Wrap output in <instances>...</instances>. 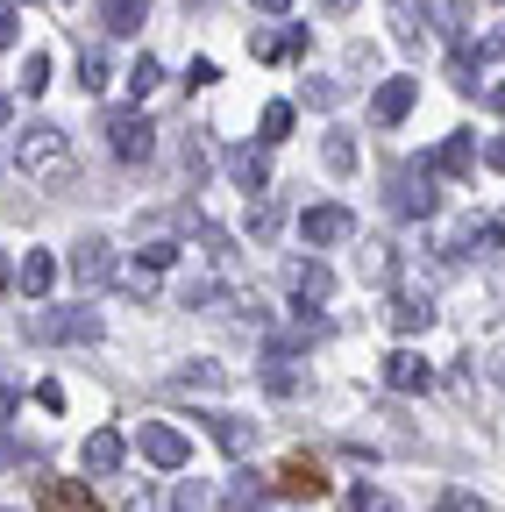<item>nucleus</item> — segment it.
<instances>
[{"label":"nucleus","instance_id":"f257e3e1","mask_svg":"<svg viewBox=\"0 0 505 512\" xmlns=\"http://www.w3.org/2000/svg\"><path fill=\"white\" fill-rule=\"evenodd\" d=\"M8 164L29 178V185H65L72 178V143H65V128H50V121H29L8 136Z\"/></svg>","mask_w":505,"mask_h":512},{"label":"nucleus","instance_id":"f03ea898","mask_svg":"<svg viewBox=\"0 0 505 512\" xmlns=\"http://www.w3.org/2000/svg\"><path fill=\"white\" fill-rule=\"evenodd\" d=\"M29 342H100V313L93 306H43V313H29Z\"/></svg>","mask_w":505,"mask_h":512},{"label":"nucleus","instance_id":"7ed1b4c3","mask_svg":"<svg viewBox=\"0 0 505 512\" xmlns=\"http://www.w3.org/2000/svg\"><path fill=\"white\" fill-rule=\"evenodd\" d=\"M441 207V192H434V164L420 157V164H399L392 171V214H406V221H427Z\"/></svg>","mask_w":505,"mask_h":512},{"label":"nucleus","instance_id":"20e7f679","mask_svg":"<svg viewBox=\"0 0 505 512\" xmlns=\"http://www.w3.org/2000/svg\"><path fill=\"white\" fill-rule=\"evenodd\" d=\"M107 150H114L121 164H150V150H157V128H150V114H136V107H114V114H107Z\"/></svg>","mask_w":505,"mask_h":512},{"label":"nucleus","instance_id":"39448f33","mask_svg":"<svg viewBox=\"0 0 505 512\" xmlns=\"http://www.w3.org/2000/svg\"><path fill=\"white\" fill-rule=\"evenodd\" d=\"M136 448L157 470H185V463H193V441H185L171 420H136Z\"/></svg>","mask_w":505,"mask_h":512},{"label":"nucleus","instance_id":"423d86ee","mask_svg":"<svg viewBox=\"0 0 505 512\" xmlns=\"http://www.w3.org/2000/svg\"><path fill=\"white\" fill-rule=\"evenodd\" d=\"M356 235V214L349 207H306L299 214V242L306 249H335V242H349Z\"/></svg>","mask_w":505,"mask_h":512},{"label":"nucleus","instance_id":"0eeeda50","mask_svg":"<svg viewBox=\"0 0 505 512\" xmlns=\"http://www.w3.org/2000/svg\"><path fill=\"white\" fill-rule=\"evenodd\" d=\"M413 100H420V79H385V86L370 93V121L377 128H399L413 114Z\"/></svg>","mask_w":505,"mask_h":512},{"label":"nucleus","instance_id":"6e6552de","mask_svg":"<svg viewBox=\"0 0 505 512\" xmlns=\"http://www.w3.org/2000/svg\"><path fill=\"white\" fill-rule=\"evenodd\" d=\"M121 456H129V434H121V427H93V434H86V448H79V463H86L93 477H114V470H121Z\"/></svg>","mask_w":505,"mask_h":512},{"label":"nucleus","instance_id":"1a4fd4ad","mask_svg":"<svg viewBox=\"0 0 505 512\" xmlns=\"http://www.w3.org/2000/svg\"><path fill=\"white\" fill-rule=\"evenodd\" d=\"M299 50H306V22H285V29H257V36H249V57H257V64H285Z\"/></svg>","mask_w":505,"mask_h":512},{"label":"nucleus","instance_id":"9d476101","mask_svg":"<svg viewBox=\"0 0 505 512\" xmlns=\"http://www.w3.org/2000/svg\"><path fill=\"white\" fill-rule=\"evenodd\" d=\"M385 384H392V392H427V384H434V363H427L420 349H392V356H385Z\"/></svg>","mask_w":505,"mask_h":512},{"label":"nucleus","instance_id":"9b49d317","mask_svg":"<svg viewBox=\"0 0 505 512\" xmlns=\"http://www.w3.org/2000/svg\"><path fill=\"white\" fill-rule=\"evenodd\" d=\"M285 285H292V299H299V313H306V306H321V299L335 292V271L321 264V256H306V264H292Z\"/></svg>","mask_w":505,"mask_h":512},{"label":"nucleus","instance_id":"f8f14e48","mask_svg":"<svg viewBox=\"0 0 505 512\" xmlns=\"http://www.w3.org/2000/svg\"><path fill=\"white\" fill-rule=\"evenodd\" d=\"M427 164H434V178H470V164H477V143H470V128H456V136H441Z\"/></svg>","mask_w":505,"mask_h":512},{"label":"nucleus","instance_id":"ddd939ff","mask_svg":"<svg viewBox=\"0 0 505 512\" xmlns=\"http://www.w3.org/2000/svg\"><path fill=\"white\" fill-rule=\"evenodd\" d=\"M278 491H285V498H321V491H328V477H321V463L285 456V463H278Z\"/></svg>","mask_w":505,"mask_h":512},{"label":"nucleus","instance_id":"4468645a","mask_svg":"<svg viewBox=\"0 0 505 512\" xmlns=\"http://www.w3.org/2000/svg\"><path fill=\"white\" fill-rule=\"evenodd\" d=\"M72 278H79V285H107V278H114V256H107L100 235H86V242L72 249Z\"/></svg>","mask_w":505,"mask_h":512},{"label":"nucleus","instance_id":"2eb2a0df","mask_svg":"<svg viewBox=\"0 0 505 512\" xmlns=\"http://www.w3.org/2000/svg\"><path fill=\"white\" fill-rule=\"evenodd\" d=\"M456 249H463V256H498V249H505V221H498V214H484V221H463Z\"/></svg>","mask_w":505,"mask_h":512},{"label":"nucleus","instance_id":"dca6fc26","mask_svg":"<svg viewBox=\"0 0 505 512\" xmlns=\"http://www.w3.org/2000/svg\"><path fill=\"white\" fill-rule=\"evenodd\" d=\"M228 178H235L242 192H257V200H264V185H271V164H264V150H228Z\"/></svg>","mask_w":505,"mask_h":512},{"label":"nucleus","instance_id":"f3484780","mask_svg":"<svg viewBox=\"0 0 505 512\" xmlns=\"http://www.w3.org/2000/svg\"><path fill=\"white\" fill-rule=\"evenodd\" d=\"M100 22H107V36H136L150 22V0H100Z\"/></svg>","mask_w":505,"mask_h":512},{"label":"nucleus","instance_id":"a211bd4d","mask_svg":"<svg viewBox=\"0 0 505 512\" xmlns=\"http://www.w3.org/2000/svg\"><path fill=\"white\" fill-rule=\"evenodd\" d=\"M15 278H22L29 299H43V292L57 285V256H50V249H22V271H15Z\"/></svg>","mask_w":505,"mask_h":512},{"label":"nucleus","instance_id":"6ab92c4d","mask_svg":"<svg viewBox=\"0 0 505 512\" xmlns=\"http://www.w3.org/2000/svg\"><path fill=\"white\" fill-rule=\"evenodd\" d=\"M392 328H399V335H427V328H434V306H427V292L392 299Z\"/></svg>","mask_w":505,"mask_h":512},{"label":"nucleus","instance_id":"aec40b11","mask_svg":"<svg viewBox=\"0 0 505 512\" xmlns=\"http://www.w3.org/2000/svg\"><path fill=\"white\" fill-rule=\"evenodd\" d=\"M207 434L228 448V456H249V441H257V427H249V420H235V413H207Z\"/></svg>","mask_w":505,"mask_h":512},{"label":"nucleus","instance_id":"412c9836","mask_svg":"<svg viewBox=\"0 0 505 512\" xmlns=\"http://www.w3.org/2000/svg\"><path fill=\"white\" fill-rule=\"evenodd\" d=\"M43 512H100L86 484H65V477H50L43 484Z\"/></svg>","mask_w":505,"mask_h":512},{"label":"nucleus","instance_id":"4be33fe9","mask_svg":"<svg viewBox=\"0 0 505 512\" xmlns=\"http://www.w3.org/2000/svg\"><path fill=\"white\" fill-rule=\"evenodd\" d=\"M392 36L399 43H420L427 36V8H420V0H392Z\"/></svg>","mask_w":505,"mask_h":512},{"label":"nucleus","instance_id":"5701e85b","mask_svg":"<svg viewBox=\"0 0 505 512\" xmlns=\"http://www.w3.org/2000/svg\"><path fill=\"white\" fill-rule=\"evenodd\" d=\"M171 384H178V392H221V384H228V370H221V363H185Z\"/></svg>","mask_w":505,"mask_h":512},{"label":"nucleus","instance_id":"b1692460","mask_svg":"<svg viewBox=\"0 0 505 512\" xmlns=\"http://www.w3.org/2000/svg\"><path fill=\"white\" fill-rule=\"evenodd\" d=\"M321 157H328L335 178H349V171H356V136H349V128H335V136L321 143Z\"/></svg>","mask_w":505,"mask_h":512},{"label":"nucleus","instance_id":"393cba45","mask_svg":"<svg viewBox=\"0 0 505 512\" xmlns=\"http://www.w3.org/2000/svg\"><path fill=\"white\" fill-rule=\"evenodd\" d=\"M171 512H214V484L207 477H185L178 498H171Z\"/></svg>","mask_w":505,"mask_h":512},{"label":"nucleus","instance_id":"a878e982","mask_svg":"<svg viewBox=\"0 0 505 512\" xmlns=\"http://www.w3.org/2000/svg\"><path fill=\"white\" fill-rule=\"evenodd\" d=\"M285 136H292V107H285V100H271V107H264V121H257V143H285Z\"/></svg>","mask_w":505,"mask_h":512},{"label":"nucleus","instance_id":"bb28decb","mask_svg":"<svg viewBox=\"0 0 505 512\" xmlns=\"http://www.w3.org/2000/svg\"><path fill=\"white\" fill-rule=\"evenodd\" d=\"M356 271H363L370 285H385V278H392V249H385V242H363V256H356Z\"/></svg>","mask_w":505,"mask_h":512},{"label":"nucleus","instance_id":"cd10ccee","mask_svg":"<svg viewBox=\"0 0 505 512\" xmlns=\"http://www.w3.org/2000/svg\"><path fill=\"white\" fill-rule=\"evenodd\" d=\"M228 505H235V512H264L271 498H264V484H257V477H242V484H228Z\"/></svg>","mask_w":505,"mask_h":512},{"label":"nucleus","instance_id":"c85d7f7f","mask_svg":"<svg viewBox=\"0 0 505 512\" xmlns=\"http://www.w3.org/2000/svg\"><path fill=\"white\" fill-rule=\"evenodd\" d=\"M157 79H164V64H157V57H136V64H129V93H136V100H143Z\"/></svg>","mask_w":505,"mask_h":512},{"label":"nucleus","instance_id":"c756f323","mask_svg":"<svg viewBox=\"0 0 505 512\" xmlns=\"http://www.w3.org/2000/svg\"><path fill=\"white\" fill-rule=\"evenodd\" d=\"M79 86H86V93L107 86V57H100V50H79Z\"/></svg>","mask_w":505,"mask_h":512},{"label":"nucleus","instance_id":"7c9ffc66","mask_svg":"<svg viewBox=\"0 0 505 512\" xmlns=\"http://www.w3.org/2000/svg\"><path fill=\"white\" fill-rule=\"evenodd\" d=\"M43 86H50V57L29 50V57H22V93H43Z\"/></svg>","mask_w":505,"mask_h":512},{"label":"nucleus","instance_id":"2f4dec72","mask_svg":"<svg viewBox=\"0 0 505 512\" xmlns=\"http://www.w3.org/2000/svg\"><path fill=\"white\" fill-rule=\"evenodd\" d=\"M249 235H257V242L278 235V200H257V207H249Z\"/></svg>","mask_w":505,"mask_h":512},{"label":"nucleus","instance_id":"473e14b6","mask_svg":"<svg viewBox=\"0 0 505 512\" xmlns=\"http://www.w3.org/2000/svg\"><path fill=\"white\" fill-rule=\"evenodd\" d=\"M264 384H271V392L285 399V392H299V370H292L285 356H271V363H264Z\"/></svg>","mask_w":505,"mask_h":512},{"label":"nucleus","instance_id":"72a5a7b5","mask_svg":"<svg viewBox=\"0 0 505 512\" xmlns=\"http://www.w3.org/2000/svg\"><path fill=\"white\" fill-rule=\"evenodd\" d=\"M349 512H399V505L377 491V484H356V491H349Z\"/></svg>","mask_w":505,"mask_h":512},{"label":"nucleus","instance_id":"f704fd0d","mask_svg":"<svg viewBox=\"0 0 505 512\" xmlns=\"http://www.w3.org/2000/svg\"><path fill=\"white\" fill-rule=\"evenodd\" d=\"M164 264H178V242H164V235L143 242V271H164Z\"/></svg>","mask_w":505,"mask_h":512},{"label":"nucleus","instance_id":"c9c22d12","mask_svg":"<svg viewBox=\"0 0 505 512\" xmlns=\"http://www.w3.org/2000/svg\"><path fill=\"white\" fill-rule=\"evenodd\" d=\"M121 285H129L136 299H150V285H157V271H143V264H129V271H121Z\"/></svg>","mask_w":505,"mask_h":512},{"label":"nucleus","instance_id":"e433bc0d","mask_svg":"<svg viewBox=\"0 0 505 512\" xmlns=\"http://www.w3.org/2000/svg\"><path fill=\"white\" fill-rule=\"evenodd\" d=\"M434 512H484V505H477V498H470V491H449V498H441V505H434Z\"/></svg>","mask_w":505,"mask_h":512},{"label":"nucleus","instance_id":"4c0bfd02","mask_svg":"<svg viewBox=\"0 0 505 512\" xmlns=\"http://www.w3.org/2000/svg\"><path fill=\"white\" fill-rule=\"evenodd\" d=\"M484 164H491V171H505V136H491V143H484Z\"/></svg>","mask_w":505,"mask_h":512},{"label":"nucleus","instance_id":"58836bf2","mask_svg":"<svg viewBox=\"0 0 505 512\" xmlns=\"http://www.w3.org/2000/svg\"><path fill=\"white\" fill-rule=\"evenodd\" d=\"M477 57H505V29H491V36L477 43Z\"/></svg>","mask_w":505,"mask_h":512},{"label":"nucleus","instance_id":"ea45409f","mask_svg":"<svg viewBox=\"0 0 505 512\" xmlns=\"http://www.w3.org/2000/svg\"><path fill=\"white\" fill-rule=\"evenodd\" d=\"M491 384L505 392V349H491Z\"/></svg>","mask_w":505,"mask_h":512},{"label":"nucleus","instance_id":"a19ab883","mask_svg":"<svg viewBox=\"0 0 505 512\" xmlns=\"http://www.w3.org/2000/svg\"><path fill=\"white\" fill-rule=\"evenodd\" d=\"M257 8H264V15H285V8H292V0H257Z\"/></svg>","mask_w":505,"mask_h":512},{"label":"nucleus","instance_id":"79ce46f5","mask_svg":"<svg viewBox=\"0 0 505 512\" xmlns=\"http://www.w3.org/2000/svg\"><path fill=\"white\" fill-rule=\"evenodd\" d=\"M8 22H15V8H8V0H0V36H8Z\"/></svg>","mask_w":505,"mask_h":512},{"label":"nucleus","instance_id":"37998d69","mask_svg":"<svg viewBox=\"0 0 505 512\" xmlns=\"http://www.w3.org/2000/svg\"><path fill=\"white\" fill-rule=\"evenodd\" d=\"M8 278H15V271H8V256H0V292H8Z\"/></svg>","mask_w":505,"mask_h":512},{"label":"nucleus","instance_id":"c03bdc74","mask_svg":"<svg viewBox=\"0 0 505 512\" xmlns=\"http://www.w3.org/2000/svg\"><path fill=\"white\" fill-rule=\"evenodd\" d=\"M491 107H498V114H505V86H498V93H491Z\"/></svg>","mask_w":505,"mask_h":512},{"label":"nucleus","instance_id":"a18cd8bd","mask_svg":"<svg viewBox=\"0 0 505 512\" xmlns=\"http://www.w3.org/2000/svg\"><path fill=\"white\" fill-rule=\"evenodd\" d=\"M328 8H349V0H328Z\"/></svg>","mask_w":505,"mask_h":512}]
</instances>
